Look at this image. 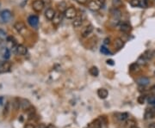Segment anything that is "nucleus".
Here are the masks:
<instances>
[{"mask_svg": "<svg viewBox=\"0 0 155 128\" xmlns=\"http://www.w3.org/2000/svg\"><path fill=\"white\" fill-rule=\"evenodd\" d=\"M10 69V64L7 61L5 62H2L0 61V73H3V72H7L9 71Z\"/></svg>", "mask_w": 155, "mask_h": 128, "instance_id": "1a4fd4ad", "label": "nucleus"}, {"mask_svg": "<svg viewBox=\"0 0 155 128\" xmlns=\"http://www.w3.org/2000/svg\"><path fill=\"white\" fill-rule=\"evenodd\" d=\"M87 5H88V8L92 11H99L101 9V6H102L97 0H90V1L87 3Z\"/></svg>", "mask_w": 155, "mask_h": 128, "instance_id": "f03ea898", "label": "nucleus"}, {"mask_svg": "<svg viewBox=\"0 0 155 128\" xmlns=\"http://www.w3.org/2000/svg\"><path fill=\"white\" fill-rule=\"evenodd\" d=\"M85 128H90V127H85Z\"/></svg>", "mask_w": 155, "mask_h": 128, "instance_id": "de8ad7c7", "label": "nucleus"}, {"mask_svg": "<svg viewBox=\"0 0 155 128\" xmlns=\"http://www.w3.org/2000/svg\"><path fill=\"white\" fill-rule=\"evenodd\" d=\"M129 70H130L131 71H134V72H136V71H140L139 65L137 63L132 64V65H130V67H129Z\"/></svg>", "mask_w": 155, "mask_h": 128, "instance_id": "cd10ccee", "label": "nucleus"}, {"mask_svg": "<svg viewBox=\"0 0 155 128\" xmlns=\"http://www.w3.org/2000/svg\"><path fill=\"white\" fill-rule=\"evenodd\" d=\"M145 120H152L153 119V118H155V111L152 108H147L146 110V112H145Z\"/></svg>", "mask_w": 155, "mask_h": 128, "instance_id": "9b49d317", "label": "nucleus"}, {"mask_svg": "<svg viewBox=\"0 0 155 128\" xmlns=\"http://www.w3.org/2000/svg\"><path fill=\"white\" fill-rule=\"evenodd\" d=\"M14 28H15V29L17 30L18 33H20L21 35H23V33L27 30V27H26V25L24 24V22H17V23L14 25Z\"/></svg>", "mask_w": 155, "mask_h": 128, "instance_id": "20e7f679", "label": "nucleus"}, {"mask_svg": "<svg viewBox=\"0 0 155 128\" xmlns=\"http://www.w3.org/2000/svg\"><path fill=\"white\" fill-rule=\"evenodd\" d=\"M12 107H13V108H14L15 110H18L21 107V101H20V99H17V98H16V99H14L13 100V101H12Z\"/></svg>", "mask_w": 155, "mask_h": 128, "instance_id": "412c9836", "label": "nucleus"}, {"mask_svg": "<svg viewBox=\"0 0 155 128\" xmlns=\"http://www.w3.org/2000/svg\"><path fill=\"white\" fill-rule=\"evenodd\" d=\"M62 19H63V14H62V12L59 11L55 13V16H54L53 20H52V22H53V24L54 26H58L62 22Z\"/></svg>", "mask_w": 155, "mask_h": 128, "instance_id": "39448f33", "label": "nucleus"}, {"mask_svg": "<svg viewBox=\"0 0 155 128\" xmlns=\"http://www.w3.org/2000/svg\"><path fill=\"white\" fill-rule=\"evenodd\" d=\"M147 128H155V122H152V123H150L147 125Z\"/></svg>", "mask_w": 155, "mask_h": 128, "instance_id": "58836bf2", "label": "nucleus"}, {"mask_svg": "<svg viewBox=\"0 0 155 128\" xmlns=\"http://www.w3.org/2000/svg\"><path fill=\"white\" fill-rule=\"evenodd\" d=\"M0 16H1V18L4 20V22H8L10 18H11L12 14H11V12H10V11H8V10H5V11H3L1 12V14H0Z\"/></svg>", "mask_w": 155, "mask_h": 128, "instance_id": "f8f14e48", "label": "nucleus"}, {"mask_svg": "<svg viewBox=\"0 0 155 128\" xmlns=\"http://www.w3.org/2000/svg\"><path fill=\"white\" fill-rule=\"evenodd\" d=\"M102 121L100 120H95L93 121V128H102Z\"/></svg>", "mask_w": 155, "mask_h": 128, "instance_id": "c85d7f7f", "label": "nucleus"}, {"mask_svg": "<svg viewBox=\"0 0 155 128\" xmlns=\"http://www.w3.org/2000/svg\"><path fill=\"white\" fill-rule=\"evenodd\" d=\"M83 23V17L81 16H77L72 21V26L74 28H79Z\"/></svg>", "mask_w": 155, "mask_h": 128, "instance_id": "2eb2a0df", "label": "nucleus"}, {"mask_svg": "<svg viewBox=\"0 0 155 128\" xmlns=\"http://www.w3.org/2000/svg\"><path fill=\"white\" fill-rule=\"evenodd\" d=\"M41 1H42L44 6H47V7H48V8L52 4V0H41Z\"/></svg>", "mask_w": 155, "mask_h": 128, "instance_id": "f704fd0d", "label": "nucleus"}, {"mask_svg": "<svg viewBox=\"0 0 155 128\" xmlns=\"http://www.w3.org/2000/svg\"><path fill=\"white\" fill-rule=\"evenodd\" d=\"M28 22L29 23V25L33 28H37L38 24H39V18L38 16H30L28 18Z\"/></svg>", "mask_w": 155, "mask_h": 128, "instance_id": "0eeeda50", "label": "nucleus"}, {"mask_svg": "<svg viewBox=\"0 0 155 128\" xmlns=\"http://www.w3.org/2000/svg\"><path fill=\"white\" fill-rule=\"evenodd\" d=\"M129 115L128 113H120V114H116V119L121 120V121H124V120H128Z\"/></svg>", "mask_w": 155, "mask_h": 128, "instance_id": "6ab92c4d", "label": "nucleus"}, {"mask_svg": "<svg viewBox=\"0 0 155 128\" xmlns=\"http://www.w3.org/2000/svg\"><path fill=\"white\" fill-rule=\"evenodd\" d=\"M97 96H99V98L101 99H106L109 96V92L106 89H99L97 90Z\"/></svg>", "mask_w": 155, "mask_h": 128, "instance_id": "dca6fc26", "label": "nucleus"}, {"mask_svg": "<svg viewBox=\"0 0 155 128\" xmlns=\"http://www.w3.org/2000/svg\"><path fill=\"white\" fill-rule=\"evenodd\" d=\"M89 72L91 76H97L98 74H99V71H98L97 67H96V66H92L91 68L89 70Z\"/></svg>", "mask_w": 155, "mask_h": 128, "instance_id": "4be33fe9", "label": "nucleus"}, {"mask_svg": "<svg viewBox=\"0 0 155 128\" xmlns=\"http://www.w3.org/2000/svg\"><path fill=\"white\" fill-rule=\"evenodd\" d=\"M106 62H107L108 65H115V63H114V61L112 59H108L107 61H106Z\"/></svg>", "mask_w": 155, "mask_h": 128, "instance_id": "a19ab883", "label": "nucleus"}, {"mask_svg": "<svg viewBox=\"0 0 155 128\" xmlns=\"http://www.w3.org/2000/svg\"><path fill=\"white\" fill-rule=\"evenodd\" d=\"M97 1L99 2V4H101V5H103V4L105 3V1H106V0H97Z\"/></svg>", "mask_w": 155, "mask_h": 128, "instance_id": "79ce46f5", "label": "nucleus"}, {"mask_svg": "<svg viewBox=\"0 0 155 128\" xmlns=\"http://www.w3.org/2000/svg\"><path fill=\"white\" fill-rule=\"evenodd\" d=\"M24 128H35V126L32 124H27L24 126Z\"/></svg>", "mask_w": 155, "mask_h": 128, "instance_id": "ea45409f", "label": "nucleus"}, {"mask_svg": "<svg viewBox=\"0 0 155 128\" xmlns=\"http://www.w3.org/2000/svg\"><path fill=\"white\" fill-rule=\"evenodd\" d=\"M2 102H3V97H0V105L2 104Z\"/></svg>", "mask_w": 155, "mask_h": 128, "instance_id": "c03bdc74", "label": "nucleus"}, {"mask_svg": "<svg viewBox=\"0 0 155 128\" xmlns=\"http://www.w3.org/2000/svg\"><path fill=\"white\" fill-rule=\"evenodd\" d=\"M146 58H144V56L142 55V56H141L139 58H138V60H137V64H138L139 65H146Z\"/></svg>", "mask_w": 155, "mask_h": 128, "instance_id": "a878e982", "label": "nucleus"}, {"mask_svg": "<svg viewBox=\"0 0 155 128\" xmlns=\"http://www.w3.org/2000/svg\"><path fill=\"white\" fill-rule=\"evenodd\" d=\"M17 53L19 55H26L28 53V48L23 45H17Z\"/></svg>", "mask_w": 155, "mask_h": 128, "instance_id": "4468645a", "label": "nucleus"}, {"mask_svg": "<svg viewBox=\"0 0 155 128\" xmlns=\"http://www.w3.org/2000/svg\"><path fill=\"white\" fill-rule=\"evenodd\" d=\"M35 128H47V125L45 124H43V123H41V124H39Z\"/></svg>", "mask_w": 155, "mask_h": 128, "instance_id": "4c0bfd02", "label": "nucleus"}, {"mask_svg": "<svg viewBox=\"0 0 155 128\" xmlns=\"http://www.w3.org/2000/svg\"><path fill=\"white\" fill-rule=\"evenodd\" d=\"M136 82L140 86L143 87V86H146L147 84L150 83V79L148 78H146V76H141V78L137 79Z\"/></svg>", "mask_w": 155, "mask_h": 128, "instance_id": "ddd939ff", "label": "nucleus"}, {"mask_svg": "<svg viewBox=\"0 0 155 128\" xmlns=\"http://www.w3.org/2000/svg\"><path fill=\"white\" fill-rule=\"evenodd\" d=\"M44 4L41 0H35L32 3V8L36 12H41L44 8Z\"/></svg>", "mask_w": 155, "mask_h": 128, "instance_id": "7ed1b4c3", "label": "nucleus"}, {"mask_svg": "<svg viewBox=\"0 0 155 128\" xmlns=\"http://www.w3.org/2000/svg\"><path fill=\"white\" fill-rule=\"evenodd\" d=\"M92 32H93V26L91 24H90V25H87L86 27H84V29H83L81 35H82L83 37L85 38V37L89 36Z\"/></svg>", "mask_w": 155, "mask_h": 128, "instance_id": "423d86ee", "label": "nucleus"}, {"mask_svg": "<svg viewBox=\"0 0 155 128\" xmlns=\"http://www.w3.org/2000/svg\"><path fill=\"white\" fill-rule=\"evenodd\" d=\"M146 96H145V95H141V96H140L138 97V99H137V101H138V103H140V104H144L145 101H146Z\"/></svg>", "mask_w": 155, "mask_h": 128, "instance_id": "2f4dec72", "label": "nucleus"}, {"mask_svg": "<svg viewBox=\"0 0 155 128\" xmlns=\"http://www.w3.org/2000/svg\"><path fill=\"white\" fill-rule=\"evenodd\" d=\"M55 11L53 9V8H48L46 10V11H45V16H46V18L48 19V20H49V21H52L53 20V18L54 17V16H55Z\"/></svg>", "mask_w": 155, "mask_h": 128, "instance_id": "6e6552de", "label": "nucleus"}, {"mask_svg": "<svg viewBox=\"0 0 155 128\" xmlns=\"http://www.w3.org/2000/svg\"><path fill=\"white\" fill-rule=\"evenodd\" d=\"M47 128H55V127H54L53 125H48V126H47Z\"/></svg>", "mask_w": 155, "mask_h": 128, "instance_id": "37998d69", "label": "nucleus"}, {"mask_svg": "<svg viewBox=\"0 0 155 128\" xmlns=\"http://www.w3.org/2000/svg\"><path fill=\"white\" fill-rule=\"evenodd\" d=\"M0 44H1V40H0Z\"/></svg>", "mask_w": 155, "mask_h": 128, "instance_id": "49530a36", "label": "nucleus"}, {"mask_svg": "<svg viewBox=\"0 0 155 128\" xmlns=\"http://www.w3.org/2000/svg\"><path fill=\"white\" fill-rule=\"evenodd\" d=\"M111 14L112 16L115 17V18H120L121 16V11H120L119 9H116V8H114L113 10H111Z\"/></svg>", "mask_w": 155, "mask_h": 128, "instance_id": "aec40b11", "label": "nucleus"}, {"mask_svg": "<svg viewBox=\"0 0 155 128\" xmlns=\"http://www.w3.org/2000/svg\"><path fill=\"white\" fill-rule=\"evenodd\" d=\"M136 125V122L134 120H129L125 123V128H132Z\"/></svg>", "mask_w": 155, "mask_h": 128, "instance_id": "393cba45", "label": "nucleus"}, {"mask_svg": "<svg viewBox=\"0 0 155 128\" xmlns=\"http://www.w3.org/2000/svg\"><path fill=\"white\" fill-rule=\"evenodd\" d=\"M122 1L121 0H112V5L114 8H116V9H119L120 7L122 6Z\"/></svg>", "mask_w": 155, "mask_h": 128, "instance_id": "b1692460", "label": "nucleus"}, {"mask_svg": "<svg viewBox=\"0 0 155 128\" xmlns=\"http://www.w3.org/2000/svg\"><path fill=\"white\" fill-rule=\"evenodd\" d=\"M132 128H139V127H137L136 125H135V126H134V127H132Z\"/></svg>", "mask_w": 155, "mask_h": 128, "instance_id": "a18cd8bd", "label": "nucleus"}, {"mask_svg": "<svg viewBox=\"0 0 155 128\" xmlns=\"http://www.w3.org/2000/svg\"><path fill=\"white\" fill-rule=\"evenodd\" d=\"M130 4L132 7H139L141 6V0H131Z\"/></svg>", "mask_w": 155, "mask_h": 128, "instance_id": "c756f323", "label": "nucleus"}, {"mask_svg": "<svg viewBox=\"0 0 155 128\" xmlns=\"http://www.w3.org/2000/svg\"><path fill=\"white\" fill-rule=\"evenodd\" d=\"M58 6H59V7H58L59 11L62 12V13H64L65 11H66V10L67 9L66 4V3H64V2H61L60 4H59V5H58Z\"/></svg>", "mask_w": 155, "mask_h": 128, "instance_id": "bb28decb", "label": "nucleus"}, {"mask_svg": "<svg viewBox=\"0 0 155 128\" xmlns=\"http://www.w3.org/2000/svg\"><path fill=\"white\" fill-rule=\"evenodd\" d=\"M21 101V107L23 109V110H27L28 109L29 107H31L30 105V102L26 99H20Z\"/></svg>", "mask_w": 155, "mask_h": 128, "instance_id": "a211bd4d", "label": "nucleus"}, {"mask_svg": "<svg viewBox=\"0 0 155 128\" xmlns=\"http://www.w3.org/2000/svg\"><path fill=\"white\" fill-rule=\"evenodd\" d=\"M114 44H115V47L117 50H120L124 47V41L121 39V38H116V39H115Z\"/></svg>", "mask_w": 155, "mask_h": 128, "instance_id": "f3484780", "label": "nucleus"}, {"mask_svg": "<svg viewBox=\"0 0 155 128\" xmlns=\"http://www.w3.org/2000/svg\"><path fill=\"white\" fill-rule=\"evenodd\" d=\"M0 40H7V34L4 30H3L0 29Z\"/></svg>", "mask_w": 155, "mask_h": 128, "instance_id": "7c9ffc66", "label": "nucleus"}, {"mask_svg": "<svg viewBox=\"0 0 155 128\" xmlns=\"http://www.w3.org/2000/svg\"><path fill=\"white\" fill-rule=\"evenodd\" d=\"M100 52L103 53L105 55H109V54H111V53L110 52V50L108 48H106L105 47H101V49H100Z\"/></svg>", "mask_w": 155, "mask_h": 128, "instance_id": "473e14b6", "label": "nucleus"}, {"mask_svg": "<svg viewBox=\"0 0 155 128\" xmlns=\"http://www.w3.org/2000/svg\"><path fill=\"white\" fill-rule=\"evenodd\" d=\"M64 16L66 17L67 19H72L73 20L75 17L78 16L77 10L74 7H68L64 12Z\"/></svg>", "mask_w": 155, "mask_h": 128, "instance_id": "f257e3e1", "label": "nucleus"}, {"mask_svg": "<svg viewBox=\"0 0 155 128\" xmlns=\"http://www.w3.org/2000/svg\"><path fill=\"white\" fill-rule=\"evenodd\" d=\"M10 103L9 101H7L5 103V106H4V112H3V115L5 117L9 114L10 113Z\"/></svg>", "mask_w": 155, "mask_h": 128, "instance_id": "5701e85b", "label": "nucleus"}, {"mask_svg": "<svg viewBox=\"0 0 155 128\" xmlns=\"http://www.w3.org/2000/svg\"><path fill=\"white\" fill-rule=\"evenodd\" d=\"M150 92H151V94L152 95V96H155V85L151 87V89H150Z\"/></svg>", "mask_w": 155, "mask_h": 128, "instance_id": "e433bc0d", "label": "nucleus"}, {"mask_svg": "<svg viewBox=\"0 0 155 128\" xmlns=\"http://www.w3.org/2000/svg\"><path fill=\"white\" fill-rule=\"evenodd\" d=\"M152 55H153V54H152V53L150 52V51H146V52L143 54L144 58H146V59H151L152 57Z\"/></svg>", "mask_w": 155, "mask_h": 128, "instance_id": "72a5a7b5", "label": "nucleus"}, {"mask_svg": "<svg viewBox=\"0 0 155 128\" xmlns=\"http://www.w3.org/2000/svg\"><path fill=\"white\" fill-rule=\"evenodd\" d=\"M76 2L79 4H87L89 1H88V0H76Z\"/></svg>", "mask_w": 155, "mask_h": 128, "instance_id": "c9c22d12", "label": "nucleus"}, {"mask_svg": "<svg viewBox=\"0 0 155 128\" xmlns=\"http://www.w3.org/2000/svg\"><path fill=\"white\" fill-rule=\"evenodd\" d=\"M119 29H120V31L122 33H129L131 31L132 28L128 22H122V23H121Z\"/></svg>", "mask_w": 155, "mask_h": 128, "instance_id": "9d476101", "label": "nucleus"}]
</instances>
